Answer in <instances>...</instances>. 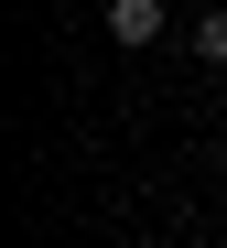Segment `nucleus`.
<instances>
[{"label":"nucleus","mask_w":227,"mask_h":248,"mask_svg":"<svg viewBox=\"0 0 227 248\" xmlns=\"http://www.w3.org/2000/svg\"><path fill=\"white\" fill-rule=\"evenodd\" d=\"M108 32H119L130 54H141V44H162V0H108Z\"/></svg>","instance_id":"1"},{"label":"nucleus","mask_w":227,"mask_h":248,"mask_svg":"<svg viewBox=\"0 0 227 248\" xmlns=\"http://www.w3.org/2000/svg\"><path fill=\"white\" fill-rule=\"evenodd\" d=\"M195 54H206V65H227V11H206V22H195Z\"/></svg>","instance_id":"2"}]
</instances>
